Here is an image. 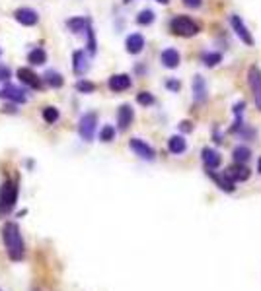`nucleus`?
Returning <instances> with one entry per match:
<instances>
[{"label": "nucleus", "mask_w": 261, "mask_h": 291, "mask_svg": "<svg viewBox=\"0 0 261 291\" xmlns=\"http://www.w3.org/2000/svg\"><path fill=\"white\" fill-rule=\"evenodd\" d=\"M220 161H222V157H220V154L216 150H213V148H205L203 150V163H205L207 171H214L220 165Z\"/></svg>", "instance_id": "4468645a"}, {"label": "nucleus", "mask_w": 261, "mask_h": 291, "mask_svg": "<svg viewBox=\"0 0 261 291\" xmlns=\"http://www.w3.org/2000/svg\"><path fill=\"white\" fill-rule=\"evenodd\" d=\"M0 97L2 99H10V101H14V103H24L25 101V93L20 88H16V86H6V88H2L0 90Z\"/></svg>", "instance_id": "2eb2a0df"}, {"label": "nucleus", "mask_w": 261, "mask_h": 291, "mask_svg": "<svg viewBox=\"0 0 261 291\" xmlns=\"http://www.w3.org/2000/svg\"><path fill=\"white\" fill-rule=\"evenodd\" d=\"M168 148H170L172 154L179 156V154H183V152L187 150V142H185L183 136H172V138L168 140Z\"/></svg>", "instance_id": "6ab92c4d"}, {"label": "nucleus", "mask_w": 261, "mask_h": 291, "mask_svg": "<svg viewBox=\"0 0 261 291\" xmlns=\"http://www.w3.org/2000/svg\"><path fill=\"white\" fill-rule=\"evenodd\" d=\"M230 23H232V27H234V31H236V35L240 37V41H244L246 45H254V37H252V33L248 31V27H246V23L244 20L236 16V14H232L230 16Z\"/></svg>", "instance_id": "423d86ee"}, {"label": "nucleus", "mask_w": 261, "mask_h": 291, "mask_svg": "<svg viewBox=\"0 0 261 291\" xmlns=\"http://www.w3.org/2000/svg\"><path fill=\"white\" fill-rule=\"evenodd\" d=\"M14 18L22 23V25H35V23L39 22L37 12L31 10V8H18V10L14 12Z\"/></svg>", "instance_id": "1a4fd4ad"}, {"label": "nucleus", "mask_w": 261, "mask_h": 291, "mask_svg": "<svg viewBox=\"0 0 261 291\" xmlns=\"http://www.w3.org/2000/svg\"><path fill=\"white\" fill-rule=\"evenodd\" d=\"M129 146H131V150L137 154L139 157H143V159H146V161H152L154 157H156V154H154V150L144 142V140H141V138H133L131 142H129Z\"/></svg>", "instance_id": "0eeeda50"}, {"label": "nucleus", "mask_w": 261, "mask_h": 291, "mask_svg": "<svg viewBox=\"0 0 261 291\" xmlns=\"http://www.w3.org/2000/svg\"><path fill=\"white\" fill-rule=\"evenodd\" d=\"M27 60H29L31 64H35V66H41V64L47 60V55H45L43 49H33V51L27 55Z\"/></svg>", "instance_id": "412c9836"}, {"label": "nucleus", "mask_w": 261, "mask_h": 291, "mask_svg": "<svg viewBox=\"0 0 261 291\" xmlns=\"http://www.w3.org/2000/svg\"><path fill=\"white\" fill-rule=\"evenodd\" d=\"M43 118L47 120L49 124H53V122L59 120V111H57L55 107H45V109H43Z\"/></svg>", "instance_id": "bb28decb"}, {"label": "nucleus", "mask_w": 261, "mask_h": 291, "mask_svg": "<svg viewBox=\"0 0 261 291\" xmlns=\"http://www.w3.org/2000/svg\"><path fill=\"white\" fill-rule=\"evenodd\" d=\"M183 4H185L187 8H193V10H197V8H201L203 0H183Z\"/></svg>", "instance_id": "473e14b6"}, {"label": "nucleus", "mask_w": 261, "mask_h": 291, "mask_svg": "<svg viewBox=\"0 0 261 291\" xmlns=\"http://www.w3.org/2000/svg\"><path fill=\"white\" fill-rule=\"evenodd\" d=\"M160 60H162V64L166 68H177L179 66L181 57H179V53H177L175 49H166V51H162Z\"/></svg>", "instance_id": "a211bd4d"}, {"label": "nucleus", "mask_w": 261, "mask_h": 291, "mask_svg": "<svg viewBox=\"0 0 261 291\" xmlns=\"http://www.w3.org/2000/svg\"><path fill=\"white\" fill-rule=\"evenodd\" d=\"M137 101L144 105V107H148V105H152L154 103V95L152 93H148V91H141L139 95H137Z\"/></svg>", "instance_id": "c85d7f7f"}, {"label": "nucleus", "mask_w": 261, "mask_h": 291, "mask_svg": "<svg viewBox=\"0 0 261 291\" xmlns=\"http://www.w3.org/2000/svg\"><path fill=\"white\" fill-rule=\"evenodd\" d=\"M18 78H20V82L25 84V86H29V88H41V80H39V76L35 74V72H31L29 68H18Z\"/></svg>", "instance_id": "9d476101"}, {"label": "nucleus", "mask_w": 261, "mask_h": 291, "mask_svg": "<svg viewBox=\"0 0 261 291\" xmlns=\"http://www.w3.org/2000/svg\"><path fill=\"white\" fill-rule=\"evenodd\" d=\"M166 86L170 88V90H174V91H179V88H181V86H179V82H174V80H168Z\"/></svg>", "instance_id": "72a5a7b5"}, {"label": "nucleus", "mask_w": 261, "mask_h": 291, "mask_svg": "<svg viewBox=\"0 0 261 291\" xmlns=\"http://www.w3.org/2000/svg\"><path fill=\"white\" fill-rule=\"evenodd\" d=\"M213 180L218 184V188H222V190H226V192H232L234 190V180H230L224 173H214V171H207Z\"/></svg>", "instance_id": "aec40b11"}, {"label": "nucleus", "mask_w": 261, "mask_h": 291, "mask_svg": "<svg viewBox=\"0 0 261 291\" xmlns=\"http://www.w3.org/2000/svg\"><path fill=\"white\" fill-rule=\"evenodd\" d=\"M248 86L252 90V97H254L256 107L261 111V70L256 64H252L248 70Z\"/></svg>", "instance_id": "20e7f679"}, {"label": "nucleus", "mask_w": 261, "mask_h": 291, "mask_svg": "<svg viewBox=\"0 0 261 291\" xmlns=\"http://www.w3.org/2000/svg\"><path fill=\"white\" fill-rule=\"evenodd\" d=\"M45 80H47L49 86H53V88H61V86L65 84L63 76H61L59 72H55V70H49L47 74H45Z\"/></svg>", "instance_id": "b1692460"}, {"label": "nucleus", "mask_w": 261, "mask_h": 291, "mask_svg": "<svg viewBox=\"0 0 261 291\" xmlns=\"http://www.w3.org/2000/svg\"><path fill=\"white\" fill-rule=\"evenodd\" d=\"M18 184L14 180H6L0 188V212L6 214L14 208V204L18 200Z\"/></svg>", "instance_id": "7ed1b4c3"}, {"label": "nucleus", "mask_w": 261, "mask_h": 291, "mask_svg": "<svg viewBox=\"0 0 261 291\" xmlns=\"http://www.w3.org/2000/svg\"><path fill=\"white\" fill-rule=\"evenodd\" d=\"M191 91H193V97L197 101H205L207 99V84H205V78L203 76H195L193 82H191Z\"/></svg>", "instance_id": "dca6fc26"}, {"label": "nucleus", "mask_w": 261, "mask_h": 291, "mask_svg": "<svg viewBox=\"0 0 261 291\" xmlns=\"http://www.w3.org/2000/svg\"><path fill=\"white\" fill-rule=\"evenodd\" d=\"M152 22H154V12L152 10H143L137 16V23H141V25H150Z\"/></svg>", "instance_id": "a878e982"}, {"label": "nucleus", "mask_w": 261, "mask_h": 291, "mask_svg": "<svg viewBox=\"0 0 261 291\" xmlns=\"http://www.w3.org/2000/svg\"><path fill=\"white\" fill-rule=\"evenodd\" d=\"M125 47H127V53H131V55H139V53L144 49V37L141 35V33H133V35L127 37Z\"/></svg>", "instance_id": "f3484780"}, {"label": "nucleus", "mask_w": 261, "mask_h": 291, "mask_svg": "<svg viewBox=\"0 0 261 291\" xmlns=\"http://www.w3.org/2000/svg\"><path fill=\"white\" fill-rule=\"evenodd\" d=\"M72 60H74V74H78V76H84L86 72H88V68H90V62H88V57H86V53L84 51H76L74 55H72Z\"/></svg>", "instance_id": "ddd939ff"}, {"label": "nucleus", "mask_w": 261, "mask_h": 291, "mask_svg": "<svg viewBox=\"0 0 261 291\" xmlns=\"http://www.w3.org/2000/svg\"><path fill=\"white\" fill-rule=\"evenodd\" d=\"M86 33H88V51L94 55L95 53V37H94V29H92V25L86 27Z\"/></svg>", "instance_id": "7c9ffc66"}, {"label": "nucleus", "mask_w": 261, "mask_h": 291, "mask_svg": "<svg viewBox=\"0 0 261 291\" xmlns=\"http://www.w3.org/2000/svg\"><path fill=\"white\" fill-rule=\"evenodd\" d=\"M107 86H109V90L111 91L129 90V88H131V76H129V74H115V76L109 78Z\"/></svg>", "instance_id": "f8f14e48"}, {"label": "nucleus", "mask_w": 261, "mask_h": 291, "mask_svg": "<svg viewBox=\"0 0 261 291\" xmlns=\"http://www.w3.org/2000/svg\"><path fill=\"white\" fill-rule=\"evenodd\" d=\"M67 25L71 27L74 33H80V31H86V27L90 25V20H86V18H72L67 22Z\"/></svg>", "instance_id": "4be33fe9"}, {"label": "nucleus", "mask_w": 261, "mask_h": 291, "mask_svg": "<svg viewBox=\"0 0 261 291\" xmlns=\"http://www.w3.org/2000/svg\"><path fill=\"white\" fill-rule=\"evenodd\" d=\"M12 78V72L6 66H0V82H8Z\"/></svg>", "instance_id": "2f4dec72"}, {"label": "nucleus", "mask_w": 261, "mask_h": 291, "mask_svg": "<svg viewBox=\"0 0 261 291\" xmlns=\"http://www.w3.org/2000/svg\"><path fill=\"white\" fill-rule=\"evenodd\" d=\"M95 124H97V115H95V113H86V115L80 118L78 132H80L84 142H92V140H94Z\"/></svg>", "instance_id": "39448f33"}, {"label": "nucleus", "mask_w": 261, "mask_h": 291, "mask_svg": "<svg viewBox=\"0 0 261 291\" xmlns=\"http://www.w3.org/2000/svg\"><path fill=\"white\" fill-rule=\"evenodd\" d=\"M258 171L261 173V157H260V161H258Z\"/></svg>", "instance_id": "c9c22d12"}, {"label": "nucleus", "mask_w": 261, "mask_h": 291, "mask_svg": "<svg viewBox=\"0 0 261 291\" xmlns=\"http://www.w3.org/2000/svg\"><path fill=\"white\" fill-rule=\"evenodd\" d=\"M232 156H234V161H236V163H246V161L250 159V156H252V150L246 148V146H238V148H234Z\"/></svg>", "instance_id": "5701e85b"}, {"label": "nucleus", "mask_w": 261, "mask_h": 291, "mask_svg": "<svg viewBox=\"0 0 261 291\" xmlns=\"http://www.w3.org/2000/svg\"><path fill=\"white\" fill-rule=\"evenodd\" d=\"M135 118V113L131 109V105H121L117 111V124H119V130H127L131 126Z\"/></svg>", "instance_id": "9b49d317"}, {"label": "nucleus", "mask_w": 261, "mask_h": 291, "mask_svg": "<svg viewBox=\"0 0 261 291\" xmlns=\"http://www.w3.org/2000/svg\"><path fill=\"white\" fill-rule=\"evenodd\" d=\"M2 239H4V245H6V250H8V256L12 260H22L24 258V239H22L20 227L14 222L4 224V227H2Z\"/></svg>", "instance_id": "f257e3e1"}, {"label": "nucleus", "mask_w": 261, "mask_h": 291, "mask_svg": "<svg viewBox=\"0 0 261 291\" xmlns=\"http://www.w3.org/2000/svg\"><path fill=\"white\" fill-rule=\"evenodd\" d=\"M220 60H222V55L220 53H205L203 55V64L205 66H216Z\"/></svg>", "instance_id": "393cba45"}, {"label": "nucleus", "mask_w": 261, "mask_h": 291, "mask_svg": "<svg viewBox=\"0 0 261 291\" xmlns=\"http://www.w3.org/2000/svg\"><path fill=\"white\" fill-rule=\"evenodd\" d=\"M76 90L82 91V93H90V91L95 90V86L92 84V82H86V80H80L78 84H76Z\"/></svg>", "instance_id": "c756f323"}, {"label": "nucleus", "mask_w": 261, "mask_h": 291, "mask_svg": "<svg viewBox=\"0 0 261 291\" xmlns=\"http://www.w3.org/2000/svg\"><path fill=\"white\" fill-rule=\"evenodd\" d=\"M181 128H183V130H191L189 122H181Z\"/></svg>", "instance_id": "f704fd0d"}, {"label": "nucleus", "mask_w": 261, "mask_h": 291, "mask_svg": "<svg viewBox=\"0 0 261 291\" xmlns=\"http://www.w3.org/2000/svg\"><path fill=\"white\" fill-rule=\"evenodd\" d=\"M170 29L174 35H179V37H193L199 33V23L193 22V18L189 16H175L172 22H170Z\"/></svg>", "instance_id": "f03ea898"}, {"label": "nucleus", "mask_w": 261, "mask_h": 291, "mask_svg": "<svg viewBox=\"0 0 261 291\" xmlns=\"http://www.w3.org/2000/svg\"><path fill=\"white\" fill-rule=\"evenodd\" d=\"M224 175L228 177L230 180H248L250 179V175H252V171L244 165V163H234L232 167H228L226 171H224Z\"/></svg>", "instance_id": "6e6552de"}, {"label": "nucleus", "mask_w": 261, "mask_h": 291, "mask_svg": "<svg viewBox=\"0 0 261 291\" xmlns=\"http://www.w3.org/2000/svg\"><path fill=\"white\" fill-rule=\"evenodd\" d=\"M158 2H160V4H168V2H170V0H158Z\"/></svg>", "instance_id": "e433bc0d"}, {"label": "nucleus", "mask_w": 261, "mask_h": 291, "mask_svg": "<svg viewBox=\"0 0 261 291\" xmlns=\"http://www.w3.org/2000/svg\"><path fill=\"white\" fill-rule=\"evenodd\" d=\"M113 138H115V128H113V126L107 124V126L101 128V132H99V140H101V142H111Z\"/></svg>", "instance_id": "cd10ccee"}]
</instances>
